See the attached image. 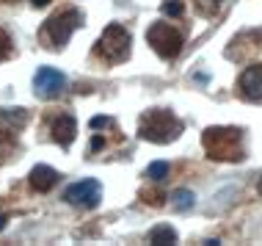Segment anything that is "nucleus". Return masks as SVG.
Segmentation results:
<instances>
[{
  "mask_svg": "<svg viewBox=\"0 0 262 246\" xmlns=\"http://www.w3.org/2000/svg\"><path fill=\"white\" fill-rule=\"evenodd\" d=\"M202 147L212 160H226L235 163L243 160V130L237 128H207L202 136Z\"/></svg>",
  "mask_w": 262,
  "mask_h": 246,
  "instance_id": "1",
  "label": "nucleus"
},
{
  "mask_svg": "<svg viewBox=\"0 0 262 246\" xmlns=\"http://www.w3.org/2000/svg\"><path fill=\"white\" fill-rule=\"evenodd\" d=\"M180 133H182V122L166 108H152L138 119V136L144 141L171 144L180 138Z\"/></svg>",
  "mask_w": 262,
  "mask_h": 246,
  "instance_id": "2",
  "label": "nucleus"
},
{
  "mask_svg": "<svg viewBox=\"0 0 262 246\" xmlns=\"http://www.w3.org/2000/svg\"><path fill=\"white\" fill-rule=\"evenodd\" d=\"M80 25H83V11H77V9H63V11H55L53 17L45 23V28H41V36H45L47 47L61 50V47L67 45L69 39H72V33H75Z\"/></svg>",
  "mask_w": 262,
  "mask_h": 246,
  "instance_id": "3",
  "label": "nucleus"
},
{
  "mask_svg": "<svg viewBox=\"0 0 262 246\" xmlns=\"http://www.w3.org/2000/svg\"><path fill=\"white\" fill-rule=\"evenodd\" d=\"M130 45H133L130 31L119 23H111L97 42V55H102L108 64H122V61L130 58Z\"/></svg>",
  "mask_w": 262,
  "mask_h": 246,
  "instance_id": "4",
  "label": "nucleus"
},
{
  "mask_svg": "<svg viewBox=\"0 0 262 246\" xmlns=\"http://www.w3.org/2000/svg\"><path fill=\"white\" fill-rule=\"evenodd\" d=\"M146 42L163 61H174L182 53V33L168 23H152L146 31Z\"/></svg>",
  "mask_w": 262,
  "mask_h": 246,
  "instance_id": "5",
  "label": "nucleus"
},
{
  "mask_svg": "<svg viewBox=\"0 0 262 246\" xmlns=\"http://www.w3.org/2000/svg\"><path fill=\"white\" fill-rule=\"evenodd\" d=\"M102 199V186L97 180H80V182H72V186L63 191V202L67 205H75V208H97Z\"/></svg>",
  "mask_w": 262,
  "mask_h": 246,
  "instance_id": "6",
  "label": "nucleus"
},
{
  "mask_svg": "<svg viewBox=\"0 0 262 246\" xmlns=\"http://www.w3.org/2000/svg\"><path fill=\"white\" fill-rule=\"evenodd\" d=\"M67 89V75L58 72L55 67H39L33 75V91L41 100H55L61 97V91Z\"/></svg>",
  "mask_w": 262,
  "mask_h": 246,
  "instance_id": "7",
  "label": "nucleus"
},
{
  "mask_svg": "<svg viewBox=\"0 0 262 246\" xmlns=\"http://www.w3.org/2000/svg\"><path fill=\"white\" fill-rule=\"evenodd\" d=\"M50 133H53V141L61 144L63 150H67V147L75 141V136H77V122H75V116H72V114L55 116L53 122H50Z\"/></svg>",
  "mask_w": 262,
  "mask_h": 246,
  "instance_id": "8",
  "label": "nucleus"
},
{
  "mask_svg": "<svg viewBox=\"0 0 262 246\" xmlns=\"http://www.w3.org/2000/svg\"><path fill=\"white\" fill-rule=\"evenodd\" d=\"M240 94L251 102L262 100V64H254L240 75Z\"/></svg>",
  "mask_w": 262,
  "mask_h": 246,
  "instance_id": "9",
  "label": "nucleus"
},
{
  "mask_svg": "<svg viewBox=\"0 0 262 246\" xmlns=\"http://www.w3.org/2000/svg\"><path fill=\"white\" fill-rule=\"evenodd\" d=\"M58 177H61V174L55 172L53 166L39 163V166L31 169V174H28V186H31L33 191H39V194H47V191H53V188H55Z\"/></svg>",
  "mask_w": 262,
  "mask_h": 246,
  "instance_id": "10",
  "label": "nucleus"
},
{
  "mask_svg": "<svg viewBox=\"0 0 262 246\" xmlns=\"http://www.w3.org/2000/svg\"><path fill=\"white\" fill-rule=\"evenodd\" d=\"M28 125V111L25 108H0V138L9 136L14 138L19 130Z\"/></svg>",
  "mask_w": 262,
  "mask_h": 246,
  "instance_id": "11",
  "label": "nucleus"
},
{
  "mask_svg": "<svg viewBox=\"0 0 262 246\" xmlns=\"http://www.w3.org/2000/svg\"><path fill=\"white\" fill-rule=\"evenodd\" d=\"M168 199H171L174 210H180V213H185V210H190V208L196 205V194L188 191V188H177V191L168 196Z\"/></svg>",
  "mask_w": 262,
  "mask_h": 246,
  "instance_id": "12",
  "label": "nucleus"
},
{
  "mask_svg": "<svg viewBox=\"0 0 262 246\" xmlns=\"http://www.w3.org/2000/svg\"><path fill=\"white\" fill-rule=\"evenodd\" d=\"M149 243L155 246H166V243H177V230L168 227V224H160L149 233Z\"/></svg>",
  "mask_w": 262,
  "mask_h": 246,
  "instance_id": "13",
  "label": "nucleus"
},
{
  "mask_svg": "<svg viewBox=\"0 0 262 246\" xmlns=\"http://www.w3.org/2000/svg\"><path fill=\"white\" fill-rule=\"evenodd\" d=\"M146 177H149L152 182H163L168 177V163L166 160H155V163L146 166Z\"/></svg>",
  "mask_w": 262,
  "mask_h": 246,
  "instance_id": "14",
  "label": "nucleus"
},
{
  "mask_svg": "<svg viewBox=\"0 0 262 246\" xmlns=\"http://www.w3.org/2000/svg\"><path fill=\"white\" fill-rule=\"evenodd\" d=\"M224 0H196V9H199V14H204V17H215L218 9H221Z\"/></svg>",
  "mask_w": 262,
  "mask_h": 246,
  "instance_id": "15",
  "label": "nucleus"
},
{
  "mask_svg": "<svg viewBox=\"0 0 262 246\" xmlns=\"http://www.w3.org/2000/svg\"><path fill=\"white\" fill-rule=\"evenodd\" d=\"M163 14H166V17H182V14H185V3H182V0H166V3H163Z\"/></svg>",
  "mask_w": 262,
  "mask_h": 246,
  "instance_id": "16",
  "label": "nucleus"
},
{
  "mask_svg": "<svg viewBox=\"0 0 262 246\" xmlns=\"http://www.w3.org/2000/svg\"><path fill=\"white\" fill-rule=\"evenodd\" d=\"M14 53V45H11V36L6 31H0V61H6L9 55Z\"/></svg>",
  "mask_w": 262,
  "mask_h": 246,
  "instance_id": "17",
  "label": "nucleus"
},
{
  "mask_svg": "<svg viewBox=\"0 0 262 246\" xmlns=\"http://www.w3.org/2000/svg\"><path fill=\"white\" fill-rule=\"evenodd\" d=\"M89 125H91V130H100V128H113V119H111V116H94Z\"/></svg>",
  "mask_w": 262,
  "mask_h": 246,
  "instance_id": "18",
  "label": "nucleus"
},
{
  "mask_svg": "<svg viewBox=\"0 0 262 246\" xmlns=\"http://www.w3.org/2000/svg\"><path fill=\"white\" fill-rule=\"evenodd\" d=\"M102 147H105V138H102V136H94V138H91V147H89V150L97 152V150H102Z\"/></svg>",
  "mask_w": 262,
  "mask_h": 246,
  "instance_id": "19",
  "label": "nucleus"
},
{
  "mask_svg": "<svg viewBox=\"0 0 262 246\" xmlns=\"http://www.w3.org/2000/svg\"><path fill=\"white\" fill-rule=\"evenodd\" d=\"M31 3L36 6V9H41V6H47V3H50V0H31Z\"/></svg>",
  "mask_w": 262,
  "mask_h": 246,
  "instance_id": "20",
  "label": "nucleus"
},
{
  "mask_svg": "<svg viewBox=\"0 0 262 246\" xmlns=\"http://www.w3.org/2000/svg\"><path fill=\"white\" fill-rule=\"evenodd\" d=\"M6 221H9V219H6V216H3V213H0V230H3V227H6Z\"/></svg>",
  "mask_w": 262,
  "mask_h": 246,
  "instance_id": "21",
  "label": "nucleus"
},
{
  "mask_svg": "<svg viewBox=\"0 0 262 246\" xmlns=\"http://www.w3.org/2000/svg\"><path fill=\"white\" fill-rule=\"evenodd\" d=\"M257 191H259V194H262V177H259V186H257Z\"/></svg>",
  "mask_w": 262,
  "mask_h": 246,
  "instance_id": "22",
  "label": "nucleus"
}]
</instances>
